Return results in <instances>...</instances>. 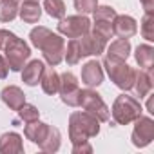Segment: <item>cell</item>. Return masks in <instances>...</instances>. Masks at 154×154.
Returning a JSON list of instances; mask_svg holds the SVG:
<instances>
[{"label":"cell","instance_id":"obj_1","mask_svg":"<svg viewBox=\"0 0 154 154\" xmlns=\"http://www.w3.org/2000/svg\"><path fill=\"white\" fill-rule=\"evenodd\" d=\"M29 40L31 44L42 51L45 62L49 65H58L63 60V53H65V42L60 35H54L51 29L44 27V26H36L31 29L29 33Z\"/></svg>","mask_w":154,"mask_h":154},{"label":"cell","instance_id":"obj_2","mask_svg":"<svg viewBox=\"0 0 154 154\" xmlns=\"http://www.w3.org/2000/svg\"><path fill=\"white\" fill-rule=\"evenodd\" d=\"M100 134V122L87 111H76L69 116V140L71 143L89 141Z\"/></svg>","mask_w":154,"mask_h":154},{"label":"cell","instance_id":"obj_3","mask_svg":"<svg viewBox=\"0 0 154 154\" xmlns=\"http://www.w3.org/2000/svg\"><path fill=\"white\" fill-rule=\"evenodd\" d=\"M111 114H112L114 123H118V125H129V123L136 122L141 116V105H140V102L134 96L123 93V94H120L114 100Z\"/></svg>","mask_w":154,"mask_h":154},{"label":"cell","instance_id":"obj_4","mask_svg":"<svg viewBox=\"0 0 154 154\" xmlns=\"http://www.w3.org/2000/svg\"><path fill=\"white\" fill-rule=\"evenodd\" d=\"M2 51L6 53V60H8L9 69L15 71V72L22 71V67L26 65V62H27L29 56H31L29 45H27L22 38H18L17 35H13V36L8 40V44H6V47H4Z\"/></svg>","mask_w":154,"mask_h":154},{"label":"cell","instance_id":"obj_5","mask_svg":"<svg viewBox=\"0 0 154 154\" xmlns=\"http://www.w3.org/2000/svg\"><path fill=\"white\" fill-rule=\"evenodd\" d=\"M78 107H82L84 111L93 114L98 122H109L111 120V109L105 105L102 96L93 87H87L85 91L80 93V105Z\"/></svg>","mask_w":154,"mask_h":154},{"label":"cell","instance_id":"obj_6","mask_svg":"<svg viewBox=\"0 0 154 154\" xmlns=\"http://www.w3.org/2000/svg\"><path fill=\"white\" fill-rule=\"evenodd\" d=\"M103 67L107 69L109 78H111V82H114L116 87H120L122 91H131L132 89L136 71L131 65H127L125 62H109V60H103Z\"/></svg>","mask_w":154,"mask_h":154},{"label":"cell","instance_id":"obj_7","mask_svg":"<svg viewBox=\"0 0 154 154\" xmlns=\"http://www.w3.org/2000/svg\"><path fill=\"white\" fill-rule=\"evenodd\" d=\"M60 98L65 105L69 107H78L80 105V84L78 78L72 74V72H63L60 74V87H58Z\"/></svg>","mask_w":154,"mask_h":154},{"label":"cell","instance_id":"obj_8","mask_svg":"<svg viewBox=\"0 0 154 154\" xmlns=\"http://www.w3.org/2000/svg\"><path fill=\"white\" fill-rule=\"evenodd\" d=\"M91 29V20L85 15H72L63 17L58 22V33L67 38H78Z\"/></svg>","mask_w":154,"mask_h":154},{"label":"cell","instance_id":"obj_9","mask_svg":"<svg viewBox=\"0 0 154 154\" xmlns=\"http://www.w3.org/2000/svg\"><path fill=\"white\" fill-rule=\"evenodd\" d=\"M131 140H132V145L138 147V149L147 147V145L154 140V122H152V118H149V116H140V118L136 120L134 129H132Z\"/></svg>","mask_w":154,"mask_h":154},{"label":"cell","instance_id":"obj_10","mask_svg":"<svg viewBox=\"0 0 154 154\" xmlns=\"http://www.w3.org/2000/svg\"><path fill=\"white\" fill-rule=\"evenodd\" d=\"M78 42H80V49H82V56H98L105 51V45H107V40L98 35L94 29H89L85 35L78 36Z\"/></svg>","mask_w":154,"mask_h":154},{"label":"cell","instance_id":"obj_11","mask_svg":"<svg viewBox=\"0 0 154 154\" xmlns=\"http://www.w3.org/2000/svg\"><path fill=\"white\" fill-rule=\"evenodd\" d=\"M112 33L118 38H132L138 33V24L129 15H116L112 20Z\"/></svg>","mask_w":154,"mask_h":154},{"label":"cell","instance_id":"obj_12","mask_svg":"<svg viewBox=\"0 0 154 154\" xmlns=\"http://www.w3.org/2000/svg\"><path fill=\"white\" fill-rule=\"evenodd\" d=\"M82 82L87 87H98L103 82V65L96 60L87 62L82 67Z\"/></svg>","mask_w":154,"mask_h":154},{"label":"cell","instance_id":"obj_13","mask_svg":"<svg viewBox=\"0 0 154 154\" xmlns=\"http://www.w3.org/2000/svg\"><path fill=\"white\" fill-rule=\"evenodd\" d=\"M129 54H131V42L127 38H118L107 47L105 60H109V62H127Z\"/></svg>","mask_w":154,"mask_h":154},{"label":"cell","instance_id":"obj_14","mask_svg":"<svg viewBox=\"0 0 154 154\" xmlns=\"http://www.w3.org/2000/svg\"><path fill=\"white\" fill-rule=\"evenodd\" d=\"M45 65L42 60H31L29 63H26L22 67V82L29 87H35L40 84V78H42V72H44Z\"/></svg>","mask_w":154,"mask_h":154},{"label":"cell","instance_id":"obj_15","mask_svg":"<svg viewBox=\"0 0 154 154\" xmlns=\"http://www.w3.org/2000/svg\"><path fill=\"white\" fill-rule=\"evenodd\" d=\"M0 152L2 154H20L24 152L22 136L18 132H6L0 136Z\"/></svg>","mask_w":154,"mask_h":154},{"label":"cell","instance_id":"obj_16","mask_svg":"<svg viewBox=\"0 0 154 154\" xmlns=\"http://www.w3.org/2000/svg\"><path fill=\"white\" fill-rule=\"evenodd\" d=\"M0 96H2V102L11 109V111H18L20 105L26 103V94L20 87L17 85H8L2 89V93H0Z\"/></svg>","mask_w":154,"mask_h":154},{"label":"cell","instance_id":"obj_17","mask_svg":"<svg viewBox=\"0 0 154 154\" xmlns=\"http://www.w3.org/2000/svg\"><path fill=\"white\" fill-rule=\"evenodd\" d=\"M132 89H134L136 96H140V100L145 98L152 91V71H143V69L136 71Z\"/></svg>","mask_w":154,"mask_h":154},{"label":"cell","instance_id":"obj_18","mask_svg":"<svg viewBox=\"0 0 154 154\" xmlns=\"http://www.w3.org/2000/svg\"><path fill=\"white\" fill-rule=\"evenodd\" d=\"M18 17L26 24H36L42 17V8L38 2H31V0H22L18 6Z\"/></svg>","mask_w":154,"mask_h":154},{"label":"cell","instance_id":"obj_19","mask_svg":"<svg viewBox=\"0 0 154 154\" xmlns=\"http://www.w3.org/2000/svg\"><path fill=\"white\" fill-rule=\"evenodd\" d=\"M40 85H42V91L45 94H51L54 96L58 93V87H60V74L54 71L53 65L45 67L44 72H42V78H40Z\"/></svg>","mask_w":154,"mask_h":154},{"label":"cell","instance_id":"obj_20","mask_svg":"<svg viewBox=\"0 0 154 154\" xmlns=\"http://www.w3.org/2000/svg\"><path fill=\"white\" fill-rule=\"evenodd\" d=\"M134 58L140 65V69L143 71H152L154 69V47L149 44H141L136 47Z\"/></svg>","mask_w":154,"mask_h":154},{"label":"cell","instance_id":"obj_21","mask_svg":"<svg viewBox=\"0 0 154 154\" xmlns=\"http://www.w3.org/2000/svg\"><path fill=\"white\" fill-rule=\"evenodd\" d=\"M47 129H49L47 123H44V122H40V120H35V122H29V123L24 127V134H26V138H27L29 141H33V143L38 145V143L45 138Z\"/></svg>","mask_w":154,"mask_h":154},{"label":"cell","instance_id":"obj_22","mask_svg":"<svg viewBox=\"0 0 154 154\" xmlns=\"http://www.w3.org/2000/svg\"><path fill=\"white\" fill-rule=\"evenodd\" d=\"M60 143H62V134H60V131H58L56 127H51V125H49L47 134H45V138L38 143V147H40L44 152H56V150L60 149Z\"/></svg>","mask_w":154,"mask_h":154},{"label":"cell","instance_id":"obj_23","mask_svg":"<svg viewBox=\"0 0 154 154\" xmlns=\"http://www.w3.org/2000/svg\"><path fill=\"white\" fill-rule=\"evenodd\" d=\"M18 0H0V22H13L18 17Z\"/></svg>","mask_w":154,"mask_h":154},{"label":"cell","instance_id":"obj_24","mask_svg":"<svg viewBox=\"0 0 154 154\" xmlns=\"http://www.w3.org/2000/svg\"><path fill=\"white\" fill-rule=\"evenodd\" d=\"M63 58L69 65H76L84 56H82V49H80V42L78 38H71L69 44L65 45V53H63Z\"/></svg>","mask_w":154,"mask_h":154},{"label":"cell","instance_id":"obj_25","mask_svg":"<svg viewBox=\"0 0 154 154\" xmlns=\"http://www.w3.org/2000/svg\"><path fill=\"white\" fill-rule=\"evenodd\" d=\"M44 9L51 18H63L65 17V4L63 0H44Z\"/></svg>","mask_w":154,"mask_h":154},{"label":"cell","instance_id":"obj_26","mask_svg":"<svg viewBox=\"0 0 154 154\" xmlns=\"http://www.w3.org/2000/svg\"><path fill=\"white\" fill-rule=\"evenodd\" d=\"M140 31H141V36L147 42L154 40V13H145L143 15L141 24H140Z\"/></svg>","mask_w":154,"mask_h":154},{"label":"cell","instance_id":"obj_27","mask_svg":"<svg viewBox=\"0 0 154 154\" xmlns=\"http://www.w3.org/2000/svg\"><path fill=\"white\" fill-rule=\"evenodd\" d=\"M17 112H18V120H20V122H26V123L35 122V120H38V116H40V111H38L35 105H31V103L20 105Z\"/></svg>","mask_w":154,"mask_h":154},{"label":"cell","instance_id":"obj_28","mask_svg":"<svg viewBox=\"0 0 154 154\" xmlns=\"http://www.w3.org/2000/svg\"><path fill=\"white\" fill-rule=\"evenodd\" d=\"M93 13H94V20H109V22H112L114 17L118 15L116 9L111 6H96V9Z\"/></svg>","mask_w":154,"mask_h":154},{"label":"cell","instance_id":"obj_29","mask_svg":"<svg viewBox=\"0 0 154 154\" xmlns=\"http://www.w3.org/2000/svg\"><path fill=\"white\" fill-rule=\"evenodd\" d=\"M93 26V29L98 33V35H102L105 40H109L114 33H112V22H109V20H94V24H91Z\"/></svg>","mask_w":154,"mask_h":154},{"label":"cell","instance_id":"obj_30","mask_svg":"<svg viewBox=\"0 0 154 154\" xmlns=\"http://www.w3.org/2000/svg\"><path fill=\"white\" fill-rule=\"evenodd\" d=\"M98 6V0H74V9L80 15H87L93 13Z\"/></svg>","mask_w":154,"mask_h":154},{"label":"cell","instance_id":"obj_31","mask_svg":"<svg viewBox=\"0 0 154 154\" xmlns=\"http://www.w3.org/2000/svg\"><path fill=\"white\" fill-rule=\"evenodd\" d=\"M91 152H93V145L89 141L72 143V154H91Z\"/></svg>","mask_w":154,"mask_h":154},{"label":"cell","instance_id":"obj_32","mask_svg":"<svg viewBox=\"0 0 154 154\" xmlns=\"http://www.w3.org/2000/svg\"><path fill=\"white\" fill-rule=\"evenodd\" d=\"M8 74H9V65H8V60H6V56L0 54V80L8 78Z\"/></svg>","mask_w":154,"mask_h":154},{"label":"cell","instance_id":"obj_33","mask_svg":"<svg viewBox=\"0 0 154 154\" xmlns=\"http://www.w3.org/2000/svg\"><path fill=\"white\" fill-rule=\"evenodd\" d=\"M13 35H15V33H11V31H8V29H0V49L6 47L8 40H9Z\"/></svg>","mask_w":154,"mask_h":154},{"label":"cell","instance_id":"obj_34","mask_svg":"<svg viewBox=\"0 0 154 154\" xmlns=\"http://www.w3.org/2000/svg\"><path fill=\"white\" fill-rule=\"evenodd\" d=\"M145 13H154V0H140Z\"/></svg>","mask_w":154,"mask_h":154},{"label":"cell","instance_id":"obj_35","mask_svg":"<svg viewBox=\"0 0 154 154\" xmlns=\"http://www.w3.org/2000/svg\"><path fill=\"white\" fill-rule=\"evenodd\" d=\"M147 98H149V100H147V111H149V112L152 114L154 111H152V96H150V93L147 94Z\"/></svg>","mask_w":154,"mask_h":154},{"label":"cell","instance_id":"obj_36","mask_svg":"<svg viewBox=\"0 0 154 154\" xmlns=\"http://www.w3.org/2000/svg\"><path fill=\"white\" fill-rule=\"evenodd\" d=\"M31 2H38V0H31Z\"/></svg>","mask_w":154,"mask_h":154}]
</instances>
